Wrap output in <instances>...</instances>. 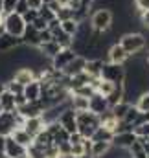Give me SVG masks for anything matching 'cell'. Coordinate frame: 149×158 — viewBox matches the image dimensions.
Instances as JSON below:
<instances>
[{
    "label": "cell",
    "mask_w": 149,
    "mask_h": 158,
    "mask_svg": "<svg viewBox=\"0 0 149 158\" xmlns=\"http://www.w3.org/2000/svg\"><path fill=\"white\" fill-rule=\"evenodd\" d=\"M118 42L123 46V50L129 53V57H131V55H136V53H140V52H144L146 46H147L146 35L140 33V31H127V33H123V35L118 39Z\"/></svg>",
    "instance_id": "cell-1"
},
{
    "label": "cell",
    "mask_w": 149,
    "mask_h": 158,
    "mask_svg": "<svg viewBox=\"0 0 149 158\" xmlns=\"http://www.w3.org/2000/svg\"><path fill=\"white\" fill-rule=\"evenodd\" d=\"M75 121H77V132L85 138H90L94 134V131L101 125L100 116L90 112V110H81L75 112Z\"/></svg>",
    "instance_id": "cell-2"
},
{
    "label": "cell",
    "mask_w": 149,
    "mask_h": 158,
    "mask_svg": "<svg viewBox=\"0 0 149 158\" xmlns=\"http://www.w3.org/2000/svg\"><path fill=\"white\" fill-rule=\"evenodd\" d=\"M90 26L94 31H101V33H107L111 31L112 24H114V13L107 7H98L92 15H90Z\"/></svg>",
    "instance_id": "cell-3"
},
{
    "label": "cell",
    "mask_w": 149,
    "mask_h": 158,
    "mask_svg": "<svg viewBox=\"0 0 149 158\" xmlns=\"http://www.w3.org/2000/svg\"><path fill=\"white\" fill-rule=\"evenodd\" d=\"M24 118L19 114V110L11 112H2L0 114V134L2 136H11L17 127H22Z\"/></svg>",
    "instance_id": "cell-4"
},
{
    "label": "cell",
    "mask_w": 149,
    "mask_h": 158,
    "mask_svg": "<svg viewBox=\"0 0 149 158\" xmlns=\"http://www.w3.org/2000/svg\"><path fill=\"white\" fill-rule=\"evenodd\" d=\"M101 79L111 81L112 85H121L125 81V66L105 61L103 63V68H101Z\"/></svg>",
    "instance_id": "cell-5"
},
{
    "label": "cell",
    "mask_w": 149,
    "mask_h": 158,
    "mask_svg": "<svg viewBox=\"0 0 149 158\" xmlns=\"http://www.w3.org/2000/svg\"><path fill=\"white\" fill-rule=\"evenodd\" d=\"M4 28L7 33L15 35V37H22L24 30H26V22L22 19V15L19 13H9V15H4Z\"/></svg>",
    "instance_id": "cell-6"
},
{
    "label": "cell",
    "mask_w": 149,
    "mask_h": 158,
    "mask_svg": "<svg viewBox=\"0 0 149 158\" xmlns=\"http://www.w3.org/2000/svg\"><path fill=\"white\" fill-rule=\"evenodd\" d=\"M48 109V105L42 101V99H37V101H26L22 107H19V114L22 118H37V116H42L44 110Z\"/></svg>",
    "instance_id": "cell-7"
},
{
    "label": "cell",
    "mask_w": 149,
    "mask_h": 158,
    "mask_svg": "<svg viewBox=\"0 0 149 158\" xmlns=\"http://www.w3.org/2000/svg\"><path fill=\"white\" fill-rule=\"evenodd\" d=\"M75 55H77V53L74 52V48H72V46H70V48H61V50H59V53H55V55L50 59L52 68H53V70H63V68H65V66L74 59Z\"/></svg>",
    "instance_id": "cell-8"
},
{
    "label": "cell",
    "mask_w": 149,
    "mask_h": 158,
    "mask_svg": "<svg viewBox=\"0 0 149 158\" xmlns=\"http://www.w3.org/2000/svg\"><path fill=\"white\" fill-rule=\"evenodd\" d=\"M136 140H138V136L134 131H123V132H114L111 143L112 147H118V149H129Z\"/></svg>",
    "instance_id": "cell-9"
},
{
    "label": "cell",
    "mask_w": 149,
    "mask_h": 158,
    "mask_svg": "<svg viewBox=\"0 0 149 158\" xmlns=\"http://www.w3.org/2000/svg\"><path fill=\"white\" fill-rule=\"evenodd\" d=\"M59 125L68 132V134H72V132H77V121H75V110L74 109H70V107H66L61 114H59Z\"/></svg>",
    "instance_id": "cell-10"
},
{
    "label": "cell",
    "mask_w": 149,
    "mask_h": 158,
    "mask_svg": "<svg viewBox=\"0 0 149 158\" xmlns=\"http://www.w3.org/2000/svg\"><path fill=\"white\" fill-rule=\"evenodd\" d=\"M129 59V53L123 50V46L120 42H112L107 50V61L109 63H116V64H125Z\"/></svg>",
    "instance_id": "cell-11"
},
{
    "label": "cell",
    "mask_w": 149,
    "mask_h": 158,
    "mask_svg": "<svg viewBox=\"0 0 149 158\" xmlns=\"http://www.w3.org/2000/svg\"><path fill=\"white\" fill-rule=\"evenodd\" d=\"M111 107H109V101H107V98L105 96H101V94H98V92H94L90 98H88V110L90 112H94V114H98V116H101L103 112H107Z\"/></svg>",
    "instance_id": "cell-12"
},
{
    "label": "cell",
    "mask_w": 149,
    "mask_h": 158,
    "mask_svg": "<svg viewBox=\"0 0 149 158\" xmlns=\"http://www.w3.org/2000/svg\"><path fill=\"white\" fill-rule=\"evenodd\" d=\"M4 155L9 158H20L24 155H28V147L20 145L19 142L13 140V136H6V149H4Z\"/></svg>",
    "instance_id": "cell-13"
},
{
    "label": "cell",
    "mask_w": 149,
    "mask_h": 158,
    "mask_svg": "<svg viewBox=\"0 0 149 158\" xmlns=\"http://www.w3.org/2000/svg\"><path fill=\"white\" fill-rule=\"evenodd\" d=\"M20 44H22V39H20V37H15V35L4 31V33L0 35V53H9V52H13L15 48H19Z\"/></svg>",
    "instance_id": "cell-14"
},
{
    "label": "cell",
    "mask_w": 149,
    "mask_h": 158,
    "mask_svg": "<svg viewBox=\"0 0 149 158\" xmlns=\"http://www.w3.org/2000/svg\"><path fill=\"white\" fill-rule=\"evenodd\" d=\"M85 64H87V57H83V55H75L74 59L61 70L66 77H72L75 74H79V72H83L85 70Z\"/></svg>",
    "instance_id": "cell-15"
},
{
    "label": "cell",
    "mask_w": 149,
    "mask_h": 158,
    "mask_svg": "<svg viewBox=\"0 0 149 158\" xmlns=\"http://www.w3.org/2000/svg\"><path fill=\"white\" fill-rule=\"evenodd\" d=\"M22 127L35 138L40 131H44V127H46V121L42 119V116H37V118H24L22 121Z\"/></svg>",
    "instance_id": "cell-16"
},
{
    "label": "cell",
    "mask_w": 149,
    "mask_h": 158,
    "mask_svg": "<svg viewBox=\"0 0 149 158\" xmlns=\"http://www.w3.org/2000/svg\"><path fill=\"white\" fill-rule=\"evenodd\" d=\"M22 44L32 46V48H39L40 46V39H39V30H35L32 24H26V30L22 33Z\"/></svg>",
    "instance_id": "cell-17"
},
{
    "label": "cell",
    "mask_w": 149,
    "mask_h": 158,
    "mask_svg": "<svg viewBox=\"0 0 149 158\" xmlns=\"http://www.w3.org/2000/svg\"><path fill=\"white\" fill-rule=\"evenodd\" d=\"M40 90H42V86H40V81L33 79L32 83L24 85L22 96L26 98V101H37V99H40Z\"/></svg>",
    "instance_id": "cell-18"
},
{
    "label": "cell",
    "mask_w": 149,
    "mask_h": 158,
    "mask_svg": "<svg viewBox=\"0 0 149 158\" xmlns=\"http://www.w3.org/2000/svg\"><path fill=\"white\" fill-rule=\"evenodd\" d=\"M11 79H15V81L20 83V85H28V83H32V81L35 79V72H33V68H30V66H22V68H17V70L13 72Z\"/></svg>",
    "instance_id": "cell-19"
},
{
    "label": "cell",
    "mask_w": 149,
    "mask_h": 158,
    "mask_svg": "<svg viewBox=\"0 0 149 158\" xmlns=\"http://www.w3.org/2000/svg\"><path fill=\"white\" fill-rule=\"evenodd\" d=\"M103 59L100 57H92V59H87V64H85V72L90 76L92 79L101 77V68H103Z\"/></svg>",
    "instance_id": "cell-20"
},
{
    "label": "cell",
    "mask_w": 149,
    "mask_h": 158,
    "mask_svg": "<svg viewBox=\"0 0 149 158\" xmlns=\"http://www.w3.org/2000/svg\"><path fill=\"white\" fill-rule=\"evenodd\" d=\"M52 37H53V40H55L61 48H70V46H72V42H74V37H72V35H68L66 31H63V30H61V26H59V28H55V30H52Z\"/></svg>",
    "instance_id": "cell-21"
},
{
    "label": "cell",
    "mask_w": 149,
    "mask_h": 158,
    "mask_svg": "<svg viewBox=\"0 0 149 158\" xmlns=\"http://www.w3.org/2000/svg\"><path fill=\"white\" fill-rule=\"evenodd\" d=\"M112 149L111 142H92L90 145V156L92 158H103Z\"/></svg>",
    "instance_id": "cell-22"
},
{
    "label": "cell",
    "mask_w": 149,
    "mask_h": 158,
    "mask_svg": "<svg viewBox=\"0 0 149 158\" xmlns=\"http://www.w3.org/2000/svg\"><path fill=\"white\" fill-rule=\"evenodd\" d=\"M11 136H13V140H15V142H19V143H20V145H24V147H30V145L33 143V136H32L24 127H17V129L13 131V134H11Z\"/></svg>",
    "instance_id": "cell-23"
},
{
    "label": "cell",
    "mask_w": 149,
    "mask_h": 158,
    "mask_svg": "<svg viewBox=\"0 0 149 158\" xmlns=\"http://www.w3.org/2000/svg\"><path fill=\"white\" fill-rule=\"evenodd\" d=\"M68 105H70V109H74L75 112L88 110V98H83V96H77V94H70Z\"/></svg>",
    "instance_id": "cell-24"
},
{
    "label": "cell",
    "mask_w": 149,
    "mask_h": 158,
    "mask_svg": "<svg viewBox=\"0 0 149 158\" xmlns=\"http://www.w3.org/2000/svg\"><path fill=\"white\" fill-rule=\"evenodd\" d=\"M0 107L4 112H11V110H17V105H15V96L6 88L4 94L0 96Z\"/></svg>",
    "instance_id": "cell-25"
},
{
    "label": "cell",
    "mask_w": 149,
    "mask_h": 158,
    "mask_svg": "<svg viewBox=\"0 0 149 158\" xmlns=\"http://www.w3.org/2000/svg\"><path fill=\"white\" fill-rule=\"evenodd\" d=\"M107 101H109V107H114L116 103L120 101H125V90H123V83L121 85H114L112 92L107 96Z\"/></svg>",
    "instance_id": "cell-26"
},
{
    "label": "cell",
    "mask_w": 149,
    "mask_h": 158,
    "mask_svg": "<svg viewBox=\"0 0 149 158\" xmlns=\"http://www.w3.org/2000/svg\"><path fill=\"white\" fill-rule=\"evenodd\" d=\"M112 136H114L112 131L105 129L103 125H100V127L94 131V134L90 136V140H92V142H112Z\"/></svg>",
    "instance_id": "cell-27"
},
{
    "label": "cell",
    "mask_w": 149,
    "mask_h": 158,
    "mask_svg": "<svg viewBox=\"0 0 149 158\" xmlns=\"http://www.w3.org/2000/svg\"><path fill=\"white\" fill-rule=\"evenodd\" d=\"M131 105H133V103H129V101H120V103H116L114 107H111V112L114 114V118L118 119V121H121V119L125 118L127 110L131 109Z\"/></svg>",
    "instance_id": "cell-28"
},
{
    "label": "cell",
    "mask_w": 149,
    "mask_h": 158,
    "mask_svg": "<svg viewBox=\"0 0 149 158\" xmlns=\"http://www.w3.org/2000/svg\"><path fill=\"white\" fill-rule=\"evenodd\" d=\"M129 153H131V158H147V151H146L144 143L140 142V138L129 147Z\"/></svg>",
    "instance_id": "cell-29"
},
{
    "label": "cell",
    "mask_w": 149,
    "mask_h": 158,
    "mask_svg": "<svg viewBox=\"0 0 149 158\" xmlns=\"http://www.w3.org/2000/svg\"><path fill=\"white\" fill-rule=\"evenodd\" d=\"M79 24H81V22H77V20H74V19L61 20V30H63V31H66L68 35H72V37H74L75 33H77V30H79Z\"/></svg>",
    "instance_id": "cell-30"
},
{
    "label": "cell",
    "mask_w": 149,
    "mask_h": 158,
    "mask_svg": "<svg viewBox=\"0 0 149 158\" xmlns=\"http://www.w3.org/2000/svg\"><path fill=\"white\" fill-rule=\"evenodd\" d=\"M134 107H136L140 112H149V90L142 92V94L136 98V103H134Z\"/></svg>",
    "instance_id": "cell-31"
},
{
    "label": "cell",
    "mask_w": 149,
    "mask_h": 158,
    "mask_svg": "<svg viewBox=\"0 0 149 158\" xmlns=\"http://www.w3.org/2000/svg\"><path fill=\"white\" fill-rule=\"evenodd\" d=\"M6 88L13 94V96H17V94H22V90H24V85H20V83H17L15 79H9L7 83H6Z\"/></svg>",
    "instance_id": "cell-32"
},
{
    "label": "cell",
    "mask_w": 149,
    "mask_h": 158,
    "mask_svg": "<svg viewBox=\"0 0 149 158\" xmlns=\"http://www.w3.org/2000/svg\"><path fill=\"white\" fill-rule=\"evenodd\" d=\"M55 15H57L59 20H68V19H74V9H72L70 6H65V7H61Z\"/></svg>",
    "instance_id": "cell-33"
},
{
    "label": "cell",
    "mask_w": 149,
    "mask_h": 158,
    "mask_svg": "<svg viewBox=\"0 0 149 158\" xmlns=\"http://www.w3.org/2000/svg\"><path fill=\"white\" fill-rule=\"evenodd\" d=\"M39 17H42L46 22H50V20H52V19H55L57 15H55V13H53V11H52V9L46 6V4H42V7L39 9Z\"/></svg>",
    "instance_id": "cell-34"
},
{
    "label": "cell",
    "mask_w": 149,
    "mask_h": 158,
    "mask_svg": "<svg viewBox=\"0 0 149 158\" xmlns=\"http://www.w3.org/2000/svg\"><path fill=\"white\" fill-rule=\"evenodd\" d=\"M133 6L136 9V15L140 17L146 9H149V0H133Z\"/></svg>",
    "instance_id": "cell-35"
},
{
    "label": "cell",
    "mask_w": 149,
    "mask_h": 158,
    "mask_svg": "<svg viewBox=\"0 0 149 158\" xmlns=\"http://www.w3.org/2000/svg\"><path fill=\"white\" fill-rule=\"evenodd\" d=\"M134 132H136L138 138H147L149 136V121L142 123V125H136L134 127Z\"/></svg>",
    "instance_id": "cell-36"
},
{
    "label": "cell",
    "mask_w": 149,
    "mask_h": 158,
    "mask_svg": "<svg viewBox=\"0 0 149 158\" xmlns=\"http://www.w3.org/2000/svg\"><path fill=\"white\" fill-rule=\"evenodd\" d=\"M15 4L17 0H2V15H9L15 11Z\"/></svg>",
    "instance_id": "cell-37"
},
{
    "label": "cell",
    "mask_w": 149,
    "mask_h": 158,
    "mask_svg": "<svg viewBox=\"0 0 149 158\" xmlns=\"http://www.w3.org/2000/svg\"><path fill=\"white\" fill-rule=\"evenodd\" d=\"M37 17H39L37 9H28V11L22 15V19H24V22H26V24H33V20H35Z\"/></svg>",
    "instance_id": "cell-38"
},
{
    "label": "cell",
    "mask_w": 149,
    "mask_h": 158,
    "mask_svg": "<svg viewBox=\"0 0 149 158\" xmlns=\"http://www.w3.org/2000/svg\"><path fill=\"white\" fill-rule=\"evenodd\" d=\"M28 9H30V6H28V0H17V4H15V13H19V15H24Z\"/></svg>",
    "instance_id": "cell-39"
},
{
    "label": "cell",
    "mask_w": 149,
    "mask_h": 158,
    "mask_svg": "<svg viewBox=\"0 0 149 158\" xmlns=\"http://www.w3.org/2000/svg\"><path fill=\"white\" fill-rule=\"evenodd\" d=\"M39 39H40V44H44V42H50V40H53L52 37V30H42V31H39Z\"/></svg>",
    "instance_id": "cell-40"
},
{
    "label": "cell",
    "mask_w": 149,
    "mask_h": 158,
    "mask_svg": "<svg viewBox=\"0 0 149 158\" xmlns=\"http://www.w3.org/2000/svg\"><path fill=\"white\" fill-rule=\"evenodd\" d=\"M32 26H33L35 30H39V31H42V30H46V28H48V22H46L42 17H37V19L33 20V24H32Z\"/></svg>",
    "instance_id": "cell-41"
},
{
    "label": "cell",
    "mask_w": 149,
    "mask_h": 158,
    "mask_svg": "<svg viewBox=\"0 0 149 158\" xmlns=\"http://www.w3.org/2000/svg\"><path fill=\"white\" fill-rule=\"evenodd\" d=\"M85 140V136H81L79 132H72L70 136H68V142L70 143H79V142H83Z\"/></svg>",
    "instance_id": "cell-42"
},
{
    "label": "cell",
    "mask_w": 149,
    "mask_h": 158,
    "mask_svg": "<svg viewBox=\"0 0 149 158\" xmlns=\"http://www.w3.org/2000/svg\"><path fill=\"white\" fill-rule=\"evenodd\" d=\"M140 22H142V26H146L149 30V9H146V11L140 15Z\"/></svg>",
    "instance_id": "cell-43"
},
{
    "label": "cell",
    "mask_w": 149,
    "mask_h": 158,
    "mask_svg": "<svg viewBox=\"0 0 149 158\" xmlns=\"http://www.w3.org/2000/svg\"><path fill=\"white\" fill-rule=\"evenodd\" d=\"M42 4H44V2H42V0H28V6H30V9H40V7H42Z\"/></svg>",
    "instance_id": "cell-44"
},
{
    "label": "cell",
    "mask_w": 149,
    "mask_h": 158,
    "mask_svg": "<svg viewBox=\"0 0 149 158\" xmlns=\"http://www.w3.org/2000/svg\"><path fill=\"white\" fill-rule=\"evenodd\" d=\"M4 149H6V136L0 134V155H4Z\"/></svg>",
    "instance_id": "cell-45"
},
{
    "label": "cell",
    "mask_w": 149,
    "mask_h": 158,
    "mask_svg": "<svg viewBox=\"0 0 149 158\" xmlns=\"http://www.w3.org/2000/svg\"><path fill=\"white\" fill-rule=\"evenodd\" d=\"M57 2H59V6H61V7H65V6H70V4H72V0H57Z\"/></svg>",
    "instance_id": "cell-46"
},
{
    "label": "cell",
    "mask_w": 149,
    "mask_h": 158,
    "mask_svg": "<svg viewBox=\"0 0 149 158\" xmlns=\"http://www.w3.org/2000/svg\"><path fill=\"white\" fill-rule=\"evenodd\" d=\"M4 90H6V81H2V79H0V96L4 94Z\"/></svg>",
    "instance_id": "cell-47"
},
{
    "label": "cell",
    "mask_w": 149,
    "mask_h": 158,
    "mask_svg": "<svg viewBox=\"0 0 149 158\" xmlns=\"http://www.w3.org/2000/svg\"><path fill=\"white\" fill-rule=\"evenodd\" d=\"M63 158H92L90 155H83V156H72V155H68V156H63Z\"/></svg>",
    "instance_id": "cell-48"
},
{
    "label": "cell",
    "mask_w": 149,
    "mask_h": 158,
    "mask_svg": "<svg viewBox=\"0 0 149 158\" xmlns=\"http://www.w3.org/2000/svg\"><path fill=\"white\" fill-rule=\"evenodd\" d=\"M144 52H146V61H147V64H149V44L146 46V50H144Z\"/></svg>",
    "instance_id": "cell-49"
},
{
    "label": "cell",
    "mask_w": 149,
    "mask_h": 158,
    "mask_svg": "<svg viewBox=\"0 0 149 158\" xmlns=\"http://www.w3.org/2000/svg\"><path fill=\"white\" fill-rule=\"evenodd\" d=\"M4 31H6V28H4V22H2V24H0V35H2Z\"/></svg>",
    "instance_id": "cell-50"
},
{
    "label": "cell",
    "mask_w": 149,
    "mask_h": 158,
    "mask_svg": "<svg viewBox=\"0 0 149 158\" xmlns=\"http://www.w3.org/2000/svg\"><path fill=\"white\" fill-rule=\"evenodd\" d=\"M2 22H4V15H0V24H2Z\"/></svg>",
    "instance_id": "cell-51"
},
{
    "label": "cell",
    "mask_w": 149,
    "mask_h": 158,
    "mask_svg": "<svg viewBox=\"0 0 149 158\" xmlns=\"http://www.w3.org/2000/svg\"><path fill=\"white\" fill-rule=\"evenodd\" d=\"M42 2H44V4H50V2H52V0H42Z\"/></svg>",
    "instance_id": "cell-52"
},
{
    "label": "cell",
    "mask_w": 149,
    "mask_h": 158,
    "mask_svg": "<svg viewBox=\"0 0 149 158\" xmlns=\"http://www.w3.org/2000/svg\"><path fill=\"white\" fill-rule=\"evenodd\" d=\"M20 158H32V156L30 155H24V156H20Z\"/></svg>",
    "instance_id": "cell-53"
},
{
    "label": "cell",
    "mask_w": 149,
    "mask_h": 158,
    "mask_svg": "<svg viewBox=\"0 0 149 158\" xmlns=\"http://www.w3.org/2000/svg\"><path fill=\"white\" fill-rule=\"evenodd\" d=\"M0 15H2V0H0Z\"/></svg>",
    "instance_id": "cell-54"
},
{
    "label": "cell",
    "mask_w": 149,
    "mask_h": 158,
    "mask_svg": "<svg viewBox=\"0 0 149 158\" xmlns=\"http://www.w3.org/2000/svg\"><path fill=\"white\" fill-rule=\"evenodd\" d=\"M0 158H9V156H6V155H0Z\"/></svg>",
    "instance_id": "cell-55"
},
{
    "label": "cell",
    "mask_w": 149,
    "mask_h": 158,
    "mask_svg": "<svg viewBox=\"0 0 149 158\" xmlns=\"http://www.w3.org/2000/svg\"><path fill=\"white\" fill-rule=\"evenodd\" d=\"M2 112H4V110H2V107H0V114H2Z\"/></svg>",
    "instance_id": "cell-56"
}]
</instances>
